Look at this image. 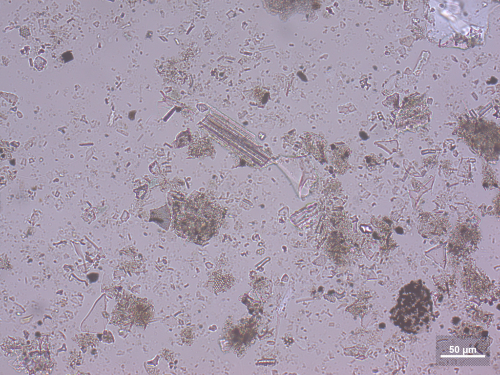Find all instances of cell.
I'll return each mask as SVG.
<instances>
[{"label":"cell","instance_id":"52a82bcc","mask_svg":"<svg viewBox=\"0 0 500 375\" xmlns=\"http://www.w3.org/2000/svg\"><path fill=\"white\" fill-rule=\"evenodd\" d=\"M160 208L161 216L158 208L150 210L149 221H153L161 227L167 230L170 224V213L169 208L167 205Z\"/></svg>","mask_w":500,"mask_h":375},{"label":"cell","instance_id":"8fae6325","mask_svg":"<svg viewBox=\"0 0 500 375\" xmlns=\"http://www.w3.org/2000/svg\"><path fill=\"white\" fill-rule=\"evenodd\" d=\"M66 58H68L69 61L73 59V56L71 52L67 51L63 53V54L62 55V59L64 61V62H66Z\"/></svg>","mask_w":500,"mask_h":375},{"label":"cell","instance_id":"7a4b0ae2","mask_svg":"<svg viewBox=\"0 0 500 375\" xmlns=\"http://www.w3.org/2000/svg\"><path fill=\"white\" fill-rule=\"evenodd\" d=\"M433 314L430 291L419 282H412L400 291L393 317L404 331L417 334L429 327Z\"/></svg>","mask_w":500,"mask_h":375},{"label":"cell","instance_id":"277c9868","mask_svg":"<svg viewBox=\"0 0 500 375\" xmlns=\"http://www.w3.org/2000/svg\"><path fill=\"white\" fill-rule=\"evenodd\" d=\"M448 224L445 218L437 215L426 213L420 218L419 231L426 237L441 235L447 230Z\"/></svg>","mask_w":500,"mask_h":375},{"label":"cell","instance_id":"9c48e42d","mask_svg":"<svg viewBox=\"0 0 500 375\" xmlns=\"http://www.w3.org/2000/svg\"><path fill=\"white\" fill-rule=\"evenodd\" d=\"M365 161L366 165L369 168H375V165H376V157L373 155L367 156L365 158Z\"/></svg>","mask_w":500,"mask_h":375},{"label":"cell","instance_id":"8992f818","mask_svg":"<svg viewBox=\"0 0 500 375\" xmlns=\"http://www.w3.org/2000/svg\"><path fill=\"white\" fill-rule=\"evenodd\" d=\"M234 281V278L230 273L220 270L213 273L212 287L216 292H224L229 289L233 285Z\"/></svg>","mask_w":500,"mask_h":375},{"label":"cell","instance_id":"6da1fadb","mask_svg":"<svg viewBox=\"0 0 500 375\" xmlns=\"http://www.w3.org/2000/svg\"><path fill=\"white\" fill-rule=\"evenodd\" d=\"M225 216L216 201L204 194L195 195L173 211L175 232L184 239L202 245L218 234Z\"/></svg>","mask_w":500,"mask_h":375},{"label":"cell","instance_id":"30bf717a","mask_svg":"<svg viewBox=\"0 0 500 375\" xmlns=\"http://www.w3.org/2000/svg\"><path fill=\"white\" fill-rule=\"evenodd\" d=\"M20 31L21 36L24 38L28 37L31 35L29 28L26 25L22 26Z\"/></svg>","mask_w":500,"mask_h":375},{"label":"cell","instance_id":"ba28073f","mask_svg":"<svg viewBox=\"0 0 500 375\" xmlns=\"http://www.w3.org/2000/svg\"><path fill=\"white\" fill-rule=\"evenodd\" d=\"M47 64V61L41 56L37 57L34 61V66L39 71H42Z\"/></svg>","mask_w":500,"mask_h":375},{"label":"cell","instance_id":"5b68a950","mask_svg":"<svg viewBox=\"0 0 500 375\" xmlns=\"http://www.w3.org/2000/svg\"><path fill=\"white\" fill-rule=\"evenodd\" d=\"M352 151L346 145H336L330 156L331 162L334 169L339 173H343L348 168L349 160Z\"/></svg>","mask_w":500,"mask_h":375},{"label":"cell","instance_id":"3957f363","mask_svg":"<svg viewBox=\"0 0 500 375\" xmlns=\"http://www.w3.org/2000/svg\"><path fill=\"white\" fill-rule=\"evenodd\" d=\"M488 337L443 336L437 342V362L441 365L474 366L487 364L490 357Z\"/></svg>","mask_w":500,"mask_h":375}]
</instances>
